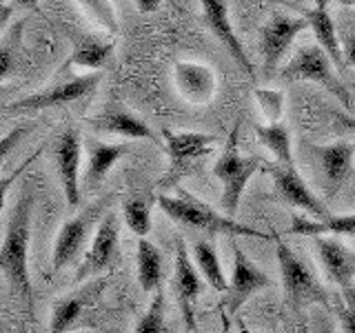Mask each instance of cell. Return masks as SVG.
Returning a JSON list of instances; mask_svg holds the SVG:
<instances>
[{
    "mask_svg": "<svg viewBox=\"0 0 355 333\" xmlns=\"http://www.w3.org/2000/svg\"><path fill=\"white\" fill-rule=\"evenodd\" d=\"M33 196L22 194L9 211L5 240L0 249V271L11 289L25 305V311L33 309V287L29 275V231H31Z\"/></svg>",
    "mask_w": 355,
    "mask_h": 333,
    "instance_id": "obj_1",
    "label": "cell"
},
{
    "mask_svg": "<svg viewBox=\"0 0 355 333\" xmlns=\"http://www.w3.org/2000/svg\"><path fill=\"white\" fill-rule=\"evenodd\" d=\"M155 203H158L164 214L173 222H178V225L191 227V229L205 231V233H222V236H229V238H238V236H251V238H260V240L269 238L262 231H255L225 214H218V211H214L207 203H202L200 198L187 194V191H180V196H164L162 194V196H158Z\"/></svg>",
    "mask_w": 355,
    "mask_h": 333,
    "instance_id": "obj_2",
    "label": "cell"
},
{
    "mask_svg": "<svg viewBox=\"0 0 355 333\" xmlns=\"http://www.w3.org/2000/svg\"><path fill=\"white\" fill-rule=\"evenodd\" d=\"M260 169L258 158H244L238 151V125L231 129V136L225 151L220 153L218 162L214 164V176L222 185V196L220 205L225 216L233 218L238 214V205L242 200L244 189H247L249 180Z\"/></svg>",
    "mask_w": 355,
    "mask_h": 333,
    "instance_id": "obj_3",
    "label": "cell"
},
{
    "mask_svg": "<svg viewBox=\"0 0 355 333\" xmlns=\"http://www.w3.org/2000/svg\"><path fill=\"white\" fill-rule=\"evenodd\" d=\"M111 198L114 196L109 194L105 198L96 200V203L87 205L83 211H78L73 218H69L60 227L58 238H55V242H53V253H51V269L53 271L67 269V266L80 255L89 236L96 233L100 220L107 216L105 211L111 203Z\"/></svg>",
    "mask_w": 355,
    "mask_h": 333,
    "instance_id": "obj_4",
    "label": "cell"
},
{
    "mask_svg": "<svg viewBox=\"0 0 355 333\" xmlns=\"http://www.w3.org/2000/svg\"><path fill=\"white\" fill-rule=\"evenodd\" d=\"M277 253V269H280V280L284 287V293L288 302L295 311H302L306 305H322L329 307V293L327 289L318 282L313 271L288 249V244L277 240L275 244Z\"/></svg>",
    "mask_w": 355,
    "mask_h": 333,
    "instance_id": "obj_5",
    "label": "cell"
},
{
    "mask_svg": "<svg viewBox=\"0 0 355 333\" xmlns=\"http://www.w3.org/2000/svg\"><path fill=\"white\" fill-rule=\"evenodd\" d=\"M284 80H311L320 87H324L331 96H336L340 103L351 109L353 100L349 89L342 85V80L333 71V62L329 56L322 51L318 44H304L297 49L295 56L286 62V67L280 71Z\"/></svg>",
    "mask_w": 355,
    "mask_h": 333,
    "instance_id": "obj_6",
    "label": "cell"
},
{
    "mask_svg": "<svg viewBox=\"0 0 355 333\" xmlns=\"http://www.w3.org/2000/svg\"><path fill=\"white\" fill-rule=\"evenodd\" d=\"M162 136L166 142V151H169V169H166V176L160 180V185L166 189L175 187L184 176L191 173L193 164H198L205 155H209L218 142L216 136L200 131L162 129Z\"/></svg>",
    "mask_w": 355,
    "mask_h": 333,
    "instance_id": "obj_7",
    "label": "cell"
},
{
    "mask_svg": "<svg viewBox=\"0 0 355 333\" xmlns=\"http://www.w3.org/2000/svg\"><path fill=\"white\" fill-rule=\"evenodd\" d=\"M120 251V218L116 211H107L92 238V247L87 249L83 262L76 269V282L83 284L94 280L100 273H109L118 262Z\"/></svg>",
    "mask_w": 355,
    "mask_h": 333,
    "instance_id": "obj_8",
    "label": "cell"
},
{
    "mask_svg": "<svg viewBox=\"0 0 355 333\" xmlns=\"http://www.w3.org/2000/svg\"><path fill=\"white\" fill-rule=\"evenodd\" d=\"M100 80H103L100 74L76 76V78H69V80L55 83L47 89H42V92L14 100V103L5 105V111H40V109H49V107L78 103V100L94 96Z\"/></svg>",
    "mask_w": 355,
    "mask_h": 333,
    "instance_id": "obj_9",
    "label": "cell"
},
{
    "mask_svg": "<svg viewBox=\"0 0 355 333\" xmlns=\"http://www.w3.org/2000/svg\"><path fill=\"white\" fill-rule=\"evenodd\" d=\"M51 160L60 178V187L69 207L80 205V160L83 138L76 129L62 131L51 147Z\"/></svg>",
    "mask_w": 355,
    "mask_h": 333,
    "instance_id": "obj_10",
    "label": "cell"
},
{
    "mask_svg": "<svg viewBox=\"0 0 355 333\" xmlns=\"http://www.w3.org/2000/svg\"><path fill=\"white\" fill-rule=\"evenodd\" d=\"M231 253H233V271L227 291V314L233 318L238 316L240 307L253 293L262 291L266 287H273V280L249 260V255L242 251L236 238H231Z\"/></svg>",
    "mask_w": 355,
    "mask_h": 333,
    "instance_id": "obj_11",
    "label": "cell"
},
{
    "mask_svg": "<svg viewBox=\"0 0 355 333\" xmlns=\"http://www.w3.org/2000/svg\"><path fill=\"white\" fill-rule=\"evenodd\" d=\"M309 29V22L304 16H286V14H273L266 25L262 27L260 36V51L264 60L266 74H273L277 65L284 58V53L293 44L297 33Z\"/></svg>",
    "mask_w": 355,
    "mask_h": 333,
    "instance_id": "obj_12",
    "label": "cell"
},
{
    "mask_svg": "<svg viewBox=\"0 0 355 333\" xmlns=\"http://www.w3.org/2000/svg\"><path fill=\"white\" fill-rule=\"evenodd\" d=\"M107 282L100 280H89L85 287H80L78 291H71L62 296L60 300H55V305L51 307V320H49V333H67L76 329L85 320L87 311L94 309L100 293L105 291Z\"/></svg>",
    "mask_w": 355,
    "mask_h": 333,
    "instance_id": "obj_13",
    "label": "cell"
},
{
    "mask_svg": "<svg viewBox=\"0 0 355 333\" xmlns=\"http://www.w3.org/2000/svg\"><path fill=\"white\" fill-rule=\"evenodd\" d=\"M266 169H269V173L273 178L275 194L280 196V200H284L286 205L302 209L304 214H309V218H313V220L331 218L324 203L311 191L309 185L302 180V176H300L295 169H288V166H282V164H269Z\"/></svg>",
    "mask_w": 355,
    "mask_h": 333,
    "instance_id": "obj_14",
    "label": "cell"
},
{
    "mask_svg": "<svg viewBox=\"0 0 355 333\" xmlns=\"http://www.w3.org/2000/svg\"><path fill=\"white\" fill-rule=\"evenodd\" d=\"M306 149L322 173L327 196L333 198L351 176L355 147L351 142H333V144H306Z\"/></svg>",
    "mask_w": 355,
    "mask_h": 333,
    "instance_id": "obj_15",
    "label": "cell"
},
{
    "mask_svg": "<svg viewBox=\"0 0 355 333\" xmlns=\"http://www.w3.org/2000/svg\"><path fill=\"white\" fill-rule=\"evenodd\" d=\"M173 289L178 305L182 311V320L189 333H196V300L202 293V275L196 269L191 255L187 251L184 240L175 244V273H173Z\"/></svg>",
    "mask_w": 355,
    "mask_h": 333,
    "instance_id": "obj_16",
    "label": "cell"
},
{
    "mask_svg": "<svg viewBox=\"0 0 355 333\" xmlns=\"http://www.w3.org/2000/svg\"><path fill=\"white\" fill-rule=\"evenodd\" d=\"M173 85L182 100L191 105H209L218 92L216 71L205 62L180 60L173 65Z\"/></svg>",
    "mask_w": 355,
    "mask_h": 333,
    "instance_id": "obj_17",
    "label": "cell"
},
{
    "mask_svg": "<svg viewBox=\"0 0 355 333\" xmlns=\"http://www.w3.org/2000/svg\"><path fill=\"white\" fill-rule=\"evenodd\" d=\"M313 247L318 253V260L322 264V271L333 284L340 289H353L355 280V251L344 247L342 242L320 236L313 238Z\"/></svg>",
    "mask_w": 355,
    "mask_h": 333,
    "instance_id": "obj_18",
    "label": "cell"
},
{
    "mask_svg": "<svg viewBox=\"0 0 355 333\" xmlns=\"http://www.w3.org/2000/svg\"><path fill=\"white\" fill-rule=\"evenodd\" d=\"M85 151H87V164L83 173V185L87 191H96V189L105 182L109 171L114 169V164L131 153L129 144H122V142L107 144L92 136L85 140Z\"/></svg>",
    "mask_w": 355,
    "mask_h": 333,
    "instance_id": "obj_19",
    "label": "cell"
},
{
    "mask_svg": "<svg viewBox=\"0 0 355 333\" xmlns=\"http://www.w3.org/2000/svg\"><path fill=\"white\" fill-rule=\"evenodd\" d=\"M87 125L98 133H114L127 140H158L147 122L120 105H111L98 116L87 118Z\"/></svg>",
    "mask_w": 355,
    "mask_h": 333,
    "instance_id": "obj_20",
    "label": "cell"
},
{
    "mask_svg": "<svg viewBox=\"0 0 355 333\" xmlns=\"http://www.w3.org/2000/svg\"><path fill=\"white\" fill-rule=\"evenodd\" d=\"M202 16L207 20L209 29L216 33V36L220 38V42L225 44V49L231 53V58L249 74L251 80H255L253 65L249 60L247 51H244L240 38L236 36V31H233L231 18H229V5L222 3V0H205V3H202Z\"/></svg>",
    "mask_w": 355,
    "mask_h": 333,
    "instance_id": "obj_21",
    "label": "cell"
},
{
    "mask_svg": "<svg viewBox=\"0 0 355 333\" xmlns=\"http://www.w3.org/2000/svg\"><path fill=\"white\" fill-rule=\"evenodd\" d=\"M304 18L309 22V29L313 31V36L318 40V47L329 56L333 67H338L340 71L347 69V62H344V53H342V40L338 38V27L331 18L329 3H315L313 7L304 11Z\"/></svg>",
    "mask_w": 355,
    "mask_h": 333,
    "instance_id": "obj_22",
    "label": "cell"
},
{
    "mask_svg": "<svg viewBox=\"0 0 355 333\" xmlns=\"http://www.w3.org/2000/svg\"><path fill=\"white\" fill-rule=\"evenodd\" d=\"M291 236H351L355 238V214L331 216L329 220H313V218H293L288 227Z\"/></svg>",
    "mask_w": 355,
    "mask_h": 333,
    "instance_id": "obj_23",
    "label": "cell"
},
{
    "mask_svg": "<svg viewBox=\"0 0 355 333\" xmlns=\"http://www.w3.org/2000/svg\"><path fill=\"white\" fill-rule=\"evenodd\" d=\"M138 264V282L144 293H153L160 289L162 282V251L147 238L138 240L136 249Z\"/></svg>",
    "mask_w": 355,
    "mask_h": 333,
    "instance_id": "obj_24",
    "label": "cell"
},
{
    "mask_svg": "<svg viewBox=\"0 0 355 333\" xmlns=\"http://www.w3.org/2000/svg\"><path fill=\"white\" fill-rule=\"evenodd\" d=\"M193 258H196L200 275L205 278L214 291H220V293L229 291V280L225 275V269H222L220 255H218L214 244H211L209 240H198L196 247H193Z\"/></svg>",
    "mask_w": 355,
    "mask_h": 333,
    "instance_id": "obj_25",
    "label": "cell"
},
{
    "mask_svg": "<svg viewBox=\"0 0 355 333\" xmlns=\"http://www.w3.org/2000/svg\"><path fill=\"white\" fill-rule=\"evenodd\" d=\"M114 51V44L109 40H98L92 36H83L73 42V51L69 56L67 65L83 67V69H100Z\"/></svg>",
    "mask_w": 355,
    "mask_h": 333,
    "instance_id": "obj_26",
    "label": "cell"
},
{
    "mask_svg": "<svg viewBox=\"0 0 355 333\" xmlns=\"http://www.w3.org/2000/svg\"><path fill=\"white\" fill-rule=\"evenodd\" d=\"M255 133H258V138L264 147L273 153L277 164L295 169L293 149H291V133H288L286 125H282V122H277V125H258L255 127Z\"/></svg>",
    "mask_w": 355,
    "mask_h": 333,
    "instance_id": "obj_27",
    "label": "cell"
},
{
    "mask_svg": "<svg viewBox=\"0 0 355 333\" xmlns=\"http://www.w3.org/2000/svg\"><path fill=\"white\" fill-rule=\"evenodd\" d=\"M151 209H153L151 198H142V196L129 198L127 203L122 205V214H125L127 227L136 233L140 240L147 238L151 233Z\"/></svg>",
    "mask_w": 355,
    "mask_h": 333,
    "instance_id": "obj_28",
    "label": "cell"
},
{
    "mask_svg": "<svg viewBox=\"0 0 355 333\" xmlns=\"http://www.w3.org/2000/svg\"><path fill=\"white\" fill-rule=\"evenodd\" d=\"M133 333H164V293L155 291Z\"/></svg>",
    "mask_w": 355,
    "mask_h": 333,
    "instance_id": "obj_29",
    "label": "cell"
},
{
    "mask_svg": "<svg viewBox=\"0 0 355 333\" xmlns=\"http://www.w3.org/2000/svg\"><path fill=\"white\" fill-rule=\"evenodd\" d=\"M83 11L87 14L89 22H94L100 29H109L111 33H116L118 25H116V16L114 9H111V3H105V0H89V3H80Z\"/></svg>",
    "mask_w": 355,
    "mask_h": 333,
    "instance_id": "obj_30",
    "label": "cell"
},
{
    "mask_svg": "<svg viewBox=\"0 0 355 333\" xmlns=\"http://www.w3.org/2000/svg\"><path fill=\"white\" fill-rule=\"evenodd\" d=\"M255 98L262 114L269 118V125H277L284 114V94L277 89H255Z\"/></svg>",
    "mask_w": 355,
    "mask_h": 333,
    "instance_id": "obj_31",
    "label": "cell"
},
{
    "mask_svg": "<svg viewBox=\"0 0 355 333\" xmlns=\"http://www.w3.org/2000/svg\"><path fill=\"white\" fill-rule=\"evenodd\" d=\"M336 311L344 333H355V291L353 289H342L336 302Z\"/></svg>",
    "mask_w": 355,
    "mask_h": 333,
    "instance_id": "obj_32",
    "label": "cell"
},
{
    "mask_svg": "<svg viewBox=\"0 0 355 333\" xmlns=\"http://www.w3.org/2000/svg\"><path fill=\"white\" fill-rule=\"evenodd\" d=\"M342 53H344L347 67H355V33L353 31H347L342 36Z\"/></svg>",
    "mask_w": 355,
    "mask_h": 333,
    "instance_id": "obj_33",
    "label": "cell"
},
{
    "mask_svg": "<svg viewBox=\"0 0 355 333\" xmlns=\"http://www.w3.org/2000/svg\"><path fill=\"white\" fill-rule=\"evenodd\" d=\"M14 14V9H11V5L3 3L0 5V29H5L7 27V22H9V16Z\"/></svg>",
    "mask_w": 355,
    "mask_h": 333,
    "instance_id": "obj_34",
    "label": "cell"
},
{
    "mask_svg": "<svg viewBox=\"0 0 355 333\" xmlns=\"http://www.w3.org/2000/svg\"><path fill=\"white\" fill-rule=\"evenodd\" d=\"M160 0H151V3H149V0H138V3H136V7L140 9V11H153V9H160Z\"/></svg>",
    "mask_w": 355,
    "mask_h": 333,
    "instance_id": "obj_35",
    "label": "cell"
},
{
    "mask_svg": "<svg viewBox=\"0 0 355 333\" xmlns=\"http://www.w3.org/2000/svg\"><path fill=\"white\" fill-rule=\"evenodd\" d=\"M336 118L342 122V125L344 127H347V129H351L353 133H355V118L351 116V114H342V111H340V114H336Z\"/></svg>",
    "mask_w": 355,
    "mask_h": 333,
    "instance_id": "obj_36",
    "label": "cell"
},
{
    "mask_svg": "<svg viewBox=\"0 0 355 333\" xmlns=\"http://www.w3.org/2000/svg\"><path fill=\"white\" fill-rule=\"evenodd\" d=\"M318 333H336V329H333V322H331L327 316H322V318H320Z\"/></svg>",
    "mask_w": 355,
    "mask_h": 333,
    "instance_id": "obj_37",
    "label": "cell"
},
{
    "mask_svg": "<svg viewBox=\"0 0 355 333\" xmlns=\"http://www.w3.org/2000/svg\"><path fill=\"white\" fill-rule=\"evenodd\" d=\"M220 322H222V333H231V318L227 311H220Z\"/></svg>",
    "mask_w": 355,
    "mask_h": 333,
    "instance_id": "obj_38",
    "label": "cell"
},
{
    "mask_svg": "<svg viewBox=\"0 0 355 333\" xmlns=\"http://www.w3.org/2000/svg\"><path fill=\"white\" fill-rule=\"evenodd\" d=\"M238 329H240V333H260V331H253V329H249L247 325H242V322H238Z\"/></svg>",
    "mask_w": 355,
    "mask_h": 333,
    "instance_id": "obj_39",
    "label": "cell"
},
{
    "mask_svg": "<svg viewBox=\"0 0 355 333\" xmlns=\"http://www.w3.org/2000/svg\"><path fill=\"white\" fill-rule=\"evenodd\" d=\"M300 333H309V325H306V322H302V325H300Z\"/></svg>",
    "mask_w": 355,
    "mask_h": 333,
    "instance_id": "obj_40",
    "label": "cell"
},
{
    "mask_svg": "<svg viewBox=\"0 0 355 333\" xmlns=\"http://www.w3.org/2000/svg\"><path fill=\"white\" fill-rule=\"evenodd\" d=\"M196 333H200V331H196Z\"/></svg>",
    "mask_w": 355,
    "mask_h": 333,
    "instance_id": "obj_41",
    "label": "cell"
}]
</instances>
